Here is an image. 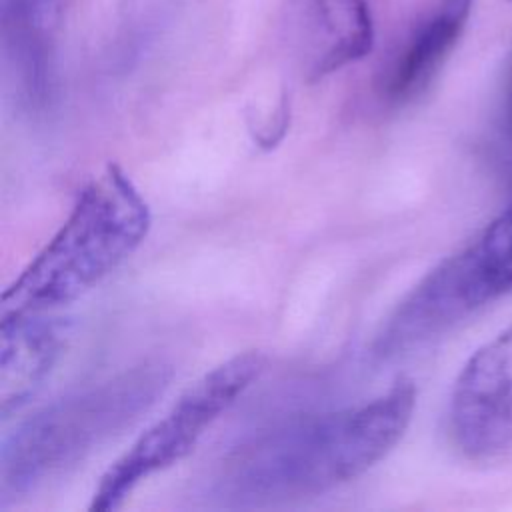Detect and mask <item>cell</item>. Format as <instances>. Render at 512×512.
<instances>
[{"mask_svg": "<svg viewBox=\"0 0 512 512\" xmlns=\"http://www.w3.org/2000/svg\"><path fill=\"white\" fill-rule=\"evenodd\" d=\"M150 208L126 172L108 164L2 294V314L46 312L68 304L110 276L146 240Z\"/></svg>", "mask_w": 512, "mask_h": 512, "instance_id": "obj_2", "label": "cell"}, {"mask_svg": "<svg viewBox=\"0 0 512 512\" xmlns=\"http://www.w3.org/2000/svg\"><path fill=\"white\" fill-rule=\"evenodd\" d=\"M170 378V366L144 362L72 390L20 422L2 442V496L26 494L76 468L136 422L162 396Z\"/></svg>", "mask_w": 512, "mask_h": 512, "instance_id": "obj_3", "label": "cell"}, {"mask_svg": "<svg viewBox=\"0 0 512 512\" xmlns=\"http://www.w3.org/2000/svg\"><path fill=\"white\" fill-rule=\"evenodd\" d=\"M448 420L452 440L468 460L512 454V326L466 360L452 388Z\"/></svg>", "mask_w": 512, "mask_h": 512, "instance_id": "obj_6", "label": "cell"}, {"mask_svg": "<svg viewBox=\"0 0 512 512\" xmlns=\"http://www.w3.org/2000/svg\"><path fill=\"white\" fill-rule=\"evenodd\" d=\"M68 336L62 318L44 312L2 314L0 328V412L8 418L44 384Z\"/></svg>", "mask_w": 512, "mask_h": 512, "instance_id": "obj_9", "label": "cell"}, {"mask_svg": "<svg viewBox=\"0 0 512 512\" xmlns=\"http://www.w3.org/2000/svg\"><path fill=\"white\" fill-rule=\"evenodd\" d=\"M502 136L512 152V62H510V72H508V82L504 92V106H502Z\"/></svg>", "mask_w": 512, "mask_h": 512, "instance_id": "obj_11", "label": "cell"}, {"mask_svg": "<svg viewBox=\"0 0 512 512\" xmlns=\"http://www.w3.org/2000/svg\"><path fill=\"white\" fill-rule=\"evenodd\" d=\"M314 52L310 78H324L362 60L374 46L368 0H306Z\"/></svg>", "mask_w": 512, "mask_h": 512, "instance_id": "obj_10", "label": "cell"}, {"mask_svg": "<svg viewBox=\"0 0 512 512\" xmlns=\"http://www.w3.org/2000/svg\"><path fill=\"white\" fill-rule=\"evenodd\" d=\"M508 292H512V204L404 296L382 324L374 350L380 358L418 350Z\"/></svg>", "mask_w": 512, "mask_h": 512, "instance_id": "obj_4", "label": "cell"}, {"mask_svg": "<svg viewBox=\"0 0 512 512\" xmlns=\"http://www.w3.org/2000/svg\"><path fill=\"white\" fill-rule=\"evenodd\" d=\"M416 386L396 380L380 396L280 424L234 450L218 486L240 502H276L330 492L376 466L400 442Z\"/></svg>", "mask_w": 512, "mask_h": 512, "instance_id": "obj_1", "label": "cell"}, {"mask_svg": "<svg viewBox=\"0 0 512 512\" xmlns=\"http://www.w3.org/2000/svg\"><path fill=\"white\" fill-rule=\"evenodd\" d=\"M474 0H432L412 24L380 78V96L402 106L420 96L442 70L472 14Z\"/></svg>", "mask_w": 512, "mask_h": 512, "instance_id": "obj_7", "label": "cell"}, {"mask_svg": "<svg viewBox=\"0 0 512 512\" xmlns=\"http://www.w3.org/2000/svg\"><path fill=\"white\" fill-rule=\"evenodd\" d=\"M70 0H0L6 66L20 96L48 102L54 86V36Z\"/></svg>", "mask_w": 512, "mask_h": 512, "instance_id": "obj_8", "label": "cell"}, {"mask_svg": "<svg viewBox=\"0 0 512 512\" xmlns=\"http://www.w3.org/2000/svg\"><path fill=\"white\" fill-rule=\"evenodd\" d=\"M264 366L266 358L248 350L202 374L102 474L90 510H116L140 482L186 458L204 432L258 380Z\"/></svg>", "mask_w": 512, "mask_h": 512, "instance_id": "obj_5", "label": "cell"}]
</instances>
